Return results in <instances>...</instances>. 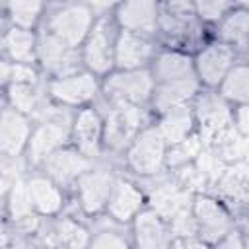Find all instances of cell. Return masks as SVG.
Segmentation results:
<instances>
[{
  "label": "cell",
  "mask_w": 249,
  "mask_h": 249,
  "mask_svg": "<svg viewBox=\"0 0 249 249\" xmlns=\"http://www.w3.org/2000/svg\"><path fill=\"white\" fill-rule=\"evenodd\" d=\"M224 93L230 99L235 101H249V68L247 66H237L230 72V76L224 82Z\"/></svg>",
  "instance_id": "obj_28"
},
{
  "label": "cell",
  "mask_w": 249,
  "mask_h": 249,
  "mask_svg": "<svg viewBox=\"0 0 249 249\" xmlns=\"http://www.w3.org/2000/svg\"><path fill=\"white\" fill-rule=\"evenodd\" d=\"M93 247H126V239L121 237L119 231L103 230V231L93 239Z\"/></svg>",
  "instance_id": "obj_38"
},
{
  "label": "cell",
  "mask_w": 249,
  "mask_h": 249,
  "mask_svg": "<svg viewBox=\"0 0 249 249\" xmlns=\"http://www.w3.org/2000/svg\"><path fill=\"white\" fill-rule=\"evenodd\" d=\"M115 51H117V62L124 68H132L142 64L150 56L152 45L142 37H136L132 33H123L117 41Z\"/></svg>",
  "instance_id": "obj_18"
},
{
  "label": "cell",
  "mask_w": 249,
  "mask_h": 249,
  "mask_svg": "<svg viewBox=\"0 0 249 249\" xmlns=\"http://www.w3.org/2000/svg\"><path fill=\"white\" fill-rule=\"evenodd\" d=\"M35 78H37V74L27 64H16L12 68V80H14V84H33Z\"/></svg>",
  "instance_id": "obj_40"
},
{
  "label": "cell",
  "mask_w": 249,
  "mask_h": 249,
  "mask_svg": "<svg viewBox=\"0 0 249 249\" xmlns=\"http://www.w3.org/2000/svg\"><path fill=\"white\" fill-rule=\"evenodd\" d=\"M86 62L95 72H105L111 66V25L101 19L86 45Z\"/></svg>",
  "instance_id": "obj_10"
},
{
  "label": "cell",
  "mask_w": 249,
  "mask_h": 249,
  "mask_svg": "<svg viewBox=\"0 0 249 249\" xmlns=\"http://www.w3.org/2000/svg\"><path fill=\"white\" fill-rule=\"evenodd\" d=\"M128 160L138 173H156L163 160V134L156 128L144 130L130 148Z\"/></svg>",
  "instance_id": "obj_4"
},
{
  "label": "cell",
  "mask_w": 249,
  "mask_h": 249,
  "mask_svg": "<svg viewBox=\"0 0 249 249\" xmlns=\"http://www.w3.org/2000/svg\"><path fill=\"white\" fill-rule=\"evenodd\" d=\"M237 235H239V233H231V235H230V239H226L222 245H226V247H231V245L239 247V245H243V243H241V239H239Z\"/></svg>",
  "instance_id": "obj_43"
},
{
  "label": "cell",
  "mask_w": 249,
  "mask_h": 249,
  "mask_svg": "<svg viewBox=\"0 0 249 249\" xmlns=\"http://www.w3.org/2000/svg\"><path fill=\"white\" fill-rule=\"evenodd\" d=\"M136 243L140 247H163L167 231L156 212H144L136 218Z\"/></svg>",
  "instance_id": "obj_19"
},
{
  "label": "cell",
  "mask_w": 249,
  "mask_h": 249,
  "mask_svg": "<svg viewBox=\"0 0 249 249\" xmlns=\"http://www.w3.org/2000/svg\"><path fill=\"white\" fill-rule=\"evenodd\" d=\"M53 235L54 243H62L68 247H84L88 243V231L72 220H60Z\"/></svg>",
  "instance_id": "obj_30"
},
{
  "label": "cell",
  "mask_w": 249,
  "mask_h": 249,
  "mask_svg": "<svg viewBox=\"0 0 249 249\" xmlns=\"http://www.w3.org/2000/svg\"><path fill=\"white\" fill-rule=\"evenodd\" d=\"M231 62V51L228 47H210L198 56V72L204 82L218 84Z\"/></svg>",
  "instance_id": "obj_17"
},
{
  "label": "cell",
  "mask_w": 249,
  "mask_h": 249,
  "mask_svg": "<svg viewBox=\"0 0 249 249\" xmlns=\"http://www.w3.org/2000/svg\"><path fill=\"white\" fill-rule=\"evenodd\" d=\"M119 21L128 29L150 31L156 23V0H126L119 10Z\"/></svg>",
  "instance_id": "obj_13"
},
{
  "label": "cell",
  "mask_w": 249,
  "mask_h": 249,
  "mask_svg": "<svg viewBox=\"0 0 249 249\" xmlns=\"http://www.w3.org/2000/svg\"><path fill=\"white\" fill-rule=\"evenodd\" d=\"M230 0H196V8L200 12L202 18L206 19H216L224 14V10L228 8Z\"/></svg>",
  "instance_id": "obj_36"
},
{
  "label": "cell",
  "mask_w": 249,
  "mask_h": 249,
  "mask_svg": "<svg viewBox=\"0 0 249 249\" xmlns=\"http://www.w3.org/2000/svg\"><path fill=\"white\" fill-rule=\"evenodd\" d=\"M29 191H31V198L33 204L43 212V214H53L60 208L62 204V196L58 193V189L41 177H35L29 181Z\"/></svg>",
  "instance_id": "obj_22"
},
{
  "label": "cell",
  "mask_w": 249,
  "mask_h": 249,
  "mask_svg": "<svg viewBox=\"0 0 249 249\" xmlns=\"http://www.w3.org/2000/svg\"><path fill=\"white\" fill-rule=\"evenodd\" d=\"M93 8H97V10H103V8H109L111 4H115L117 0H88Z\"/></svg>",
  "instance_id": "obj_42"
},
{
  "label": "cell",
  "mask_w": 249,
  "mask_h": 249,
  "mask_svg": "<svg viewBox=\"0 0 249 249\" xmlns=\"http://www.w3.org/2000/svg\"><path fill=\"white\" fill-rule=\"evenodd\" d=\"M220 187L231 198H247L249 196V163L237 161L231 169H228L222 175Z\"/></svg>",
  "instance_id": "obj_23"
},
{
  "label": "cell",
  "mask_w": 249,
  "mask_h": 249,
  "mask_svg": "<svg viewBox=\"0 0 249 249\" xmlns=\"http://www.w3.org/2000/svg\"><path fill=\"white\" fill-rule=\"evenodd\" d=\"M51 91L54 97L66 103H82L89 99L95 93V82L88 74H78V76H66L56 82H53Z\"/></svg>",
  "instance_id": "obj_12"
},
{
  "label": "cell",
  "mask_w": 249,
  "mask_h": 249,
  "mask_svg": "<svg viewBox=\"0 0 249 249\" xmlns=\"http://www.w3.org/2000/svg\"><path fill=\"white\" fill-rule=\"evenodd\" d=\"M222 37L230 43L243 45L249 37V14H245V12L231 14L226 19V23L222 25Z\"/></svg>",
  "instance_id": "obj_31"
},
{
  "label": "cell",
  "mask_w": 249,
  "mask_h": 249,
  "mask_svg": "<svg viewBox=\"0 0 249 249\" xmlns=\"http://www.w3.org/2000/svg\"><path fill=\"white\" fill-rule=\"evenodd\" d=\"M19 163L16 161V158L14 160H4V163H2V187L4 189H8L10 185H14L16 181H18V175H19Z\"/></svg>",
  "instance_id": "obj_39"
},
{
  "label": "cell",
  "mask_w": 249,
  "mask_h": 249,
  "mask_svg": "<svg viewBox=\"0 0 249 249\" xmlns=\"http://www.w3.org/2000/svg\"><path fill=\"white\" fill-rule=\"evenodd\" d=\"M107 93L113 99H123L130 103H142L152 91V78L148 72H126L117 74L107 80Z\"/></svg>",
  "instance_id": "obj_5"
},
{
  "label": "cell",
  "mask_w": 249,
  "mask_h": 249,
  "mask_svg": "<svg viewBox=\"0 0 249 249\" xmlns=\"http://www.w3.org/2000/svg\"><path fill=\"white\" fill-rule=\"evenodd\" d=\"M140 204H142V196L132 185L123 183V181L115 183L111 196H109V212L113 218L126 222L128 218H132L136 214Z\"/></svg>",
  "instance_id": "obj_16"
},
{
  "label": "cell",
  "mask_w": 249,
  "mask_h": 249,
  "mask_svg": "<svg viewBox=\"0 0 249 249\" xmlns=\"http://www.w3.org/2000/svg\"><path fill=\"white\" fill-rule=\"evenodd\" d=\"M195 214L200 226V235L208 241H218L220 237L228 235L230 218L220 204L210 198H198L195 202Z\"/></svg>",
  "instance_id": "obj_7"
},
{
  "label": "cell",
  "mask_w": 249,
  "mask_h": 249,
  "mask_svg": "<svg viewBox=\"0 0 249 249\" xmlns=\"http://www.w3.org/2000/svg\"><path fill=\"white\" fill-rule=\"evenodd\" d=\"M196 111H198V119L202 123V130H204V136L208 140H212L216 134L228 130L230 126V111L226 107V103L208 93V95H202L196 103Z\"/></svg>",
  "instance_id": "obj_9"
},
{
  "label": "cell",
  "mask_w": 249,
  "mask_h": 249,
  "mask_svg": "<svg viewBox=\"0 0 249 249\" xmlns=\"http://www.w3.org/2000/svg\"><path fill=\"white\" fill-rule=\"evenodd\" d=\"M113 101H115V107L111 109V113L107 117L105 140L111 148L119 150L136 132V128L140 126L142 115L136 109V105L130 101H123V99H113Z\"/></svg>",
  "instance_id": "obj_2"
},
{
  "label": "cell",
  "mask_w": 249,
  "mask_h": 249,
  "mask_svg": "<svg viewBox=\"0 0 249 249\" xmlns=\"http://www.w3.org/2000/svg\"><path fill=\"white\" fill-rule=\"evenodd\" d=\"M200 154V140L198 138H189L177 142V146L169 154V163L171 165H185L189 160Z\"/></svg>",
  "instance_id": "obj_35"
},
{
  "label": "cell",
  "mask_w": 249,
  "mask_h": 249,
  "mask_svg": "<svg viewBox=\"0 0 249 249\" xmlns=\"http://www.w3.org/2000/svg\"><path fill=\"white\" fill-rule=\"evenodd\" d=\"M39 51H41V60H43L45 68H49L51 72L66 74L76 68L78 58H76L72 47L66 45L64 41H60L58 37H54L53 33L43 35Z\"/></svg>",
  "instance_id": "obj_8"
},
{
  "label": "cell",
  "mask_w": 249,
  "mask_h": 249,
  "mask_svg": "<svg viewBox=\"0 0 249 249\" xmlns=\"http://www.w3.org/2000/svg\"><path fill=\"white\" fill-rule=\"evenodd\" d=\"M80 202L86 212L99 210L111 196L113 191V179L107 171H89L80 177Z\"/></svg>",
  "instance_id": "obj_6"
},
{
  "label": "cell",
  "mask_w": 249,
  "mask_h": 249,
  "mask_svg": "<svg viewBox=\"0 0 249 249\" xmlns=\"http://www.w3.org/2000/svg\"><path fill=\"white\" fill-rule=\"evenodd\" d=\"M237 124H239L241 132L245 136H249V107L239 109V113H237Z\"/></svg>",
  "instance_id": "obj_41"
},
{
  "label": "cell",
  "mask_w": 249,
  "mask_h": 249,
  "mask_svg": "<svg viewBox=\"0 0 249 249\" xmlns=\"http://www.w3.org/2000/svg\"><path fill=\"white\" fill-rule=\"evenodd\" d=\"M196 167L206 177V181H216L218 177L224 175V160L220 158L218 152H200Z\"/></svg>",
  "instance_id": "obj_34"
},
{
  "label": "cell",
  "mask_w": 249,
  "mask_h": 249,
  "mask_svg": "<svg viewBox=\"0 0 249 249\" xmlns=\"http://www.w3.org/2000/svg\"><path fill=\"white\" fill-rule=\"evenodd\" d=\"M191 128V113L189 109L181 107V105H175L171 107L165 117L161 119V128L160 132L163 134V138L171 144H177L181 140H185L187 132Z\"/></svg>",
  "instance_id": "obj_21"
},
{
  "label": "cell",
  "mask_w": 249,
  "mask_h": 249,
  "mask_svg": "<svg viewBox=\"0 0 249 249\" xmlns=\"http://www.w3.org/2000/svg\"><path fill=\"white\" fill-rule=\"evenodd\" d=\"M39 119L43 124L35 130L29 144V156L33 161L49 158L66 140L68 134V113L56 107H43L39 111Z\"/></svg>",
  "instance_id": "obj_1"
},
{
  "label": "cell",
  "mask_w": 249,
  "mask_h": 249,
  "mask_svg": "<svg viewBox=\"0 0 249 249\" xmlns=\"http://www.w3.org/2000/svg\"><path fill=\"white\" fill-rule=\"evenodd\" d=\"M171 220H173V231H175L177 235H181V237H191V235L195 233V220L189 216L187 210L179 212V214L173 216Z\"/></svg>",
  "instance_id": "obj_37"
},
{
  "label": "cell",
  "mask_w": 249,
  "mask_h": 249,
  "mask_svg": "<svg viewBox=\"0 0 249 249\" xmlns=\"http://www.w3.org/2000/svg\"><path fill=\"white\" fill-rule=\"evenodd\" d=\"M8 8H10L12 19L18 25L29 27L35 23L41 12V0H8Z\"/></svg>",
  "instance_id": "obj_32"
},
{
  "label": "cell",
  "mask_w": 249,
  "mask_h": 249,
  "mask_svg": "<svg viewBox=\"0 0 249 249\" xmlns=\"http://www.w3.org/2000/svg\"><path fill=\"white\" fill-rule=\"evenodd\" d=\"M10 99L18 111H37V93L31 89L29 84H14L10 88Z\"/></svg>",
  "instance_id": "obj_33"
},
{
  "label": "cell",
  "mask_w": 249,
  "mask_h": 249,
  "mask_svg": "<svg viewBox=\"0 0 249 249\" xmlns=\"http://www.w3.org/2000/svg\"><path fill=\"white\" fill-rule=\"evenodd\" d=\"M152 204H154V208H156V212L160 216L173 218L179 212L187 210V206H189V193L181 191L175 185L163 183V185H160V187H156L152 191Z\"/></svg>",
  "instance_id": "obj_15"
},
{
  "label": "cell",
  "mask_w": 249,
  "mask_h": 249,
  "mask_svg": "<svg viewBox=\"0 0 249 249\" xmlns=\"http://www.w3.org/2000/svg\"><path fill=\"white\" fill-rule=\"evenodd\" d=\"M4 49L14 60L29 62L33 58V37L21 29H10L4 37Z\"/></svg>",
  "instance_id": "obj_27"
},
{
  "label": "cell",
  "mask_w": 249,
  "mask_h": 249,
  "mask_svg": "<svg viewBox=\"0 0 249 249\" xmlns=\"http://www.w3.org/2000/svg\"><path fill=\"white\" fill-rule=\"evenodd\" d=\"M91 14L86 6H68L60 12H56L51 19V33L64 41L66 45H78L86 31L89 29Z\"/></svg>",
  "instance_id": "obj_3"
},
{
  "label": "cell",
  "mask_w": 249,
  "mask_h": 249,
  "mask_svg": "<svg viewBox=\"0 0 249 249\" xmlns=\"http://www.w3.org/2000/svg\"><path fill=\"white\" fill-rule=\"evenodd\" d=\"M193 8L189 0H167L165 16L161 19L167 33H185L191 25Z\"/></svg>",
  "instance_id": "obj_25"
},
{
  "label": "cell",
  "mask_w": 249,
  "mask_h": 249,
  "mask_svg": "<svg viewBox=\"0 0 249 249\" xmlns=\"http://www.w3.org/2000/svg\"><path fill=\"white\" fill-rule=\"evenodd\" d=\"M76 138L80 142V148L86 154H93L97 150V138H99V119L91 109H86L76 119Z\"/></svg>",
  "instance_id": "obj_24"
},
{
  "label": "cell",
  "mask_w": 249,
  "mask_h": 249,
  "mask_svg": "<svg viewBox=\"0 0 249 249\" xmlns=\"http://www.w3.org/2000/svg\"><path fill=\"white\" fill-rule=\"evenodd\" d=\"M29 134L27 121L12 109H6L0 124V148L6 156H18Z\"/></svg>",
  "instance_id": "obj_11"
},
{
  "label": "cell",
  "mask_w": 249,
  "mask_h": 249,
  "mask_svg": "<svg viewBox=\"0 0 249 249\" xmlns=\"http://www.w3.org/2000/svg\"><path fill=\"white\" fill-rule=\"evenodd\" d=\"M195 89H196V82L193 80V76L163 82V88L156 95V105L160 109H171L175 105H181L185 99H189L195 93Z\"/></svg>",
  "instance_id": "obj_20"
},
{
  "label": "cell",
  "mask_w": 249,
  "mask_h": 249,
  "mask_svg": "<svg viewBox=\"0 0 249 249\" xmlns=\"http://www.w3.org/2000/svg\"><path fill=\"white\" fill-rule=\"evenodd\" d=\"M45 167L49 175L54 177L58 183H68L74 177L82 175L89 167V161L84 156L74 154V152H56L47 158Z\"/></svg>",
  "instance_id": "obj_14"
},
{
  "label": "cell",
  "mask_w": 249,
  "mask_h": 249,
  "mask_svg": "<svg viewBox=\"0 0 249 249\" xmlns=\"http://www.w3.org/2000/svg\"><path fill=\"white\" fill-rule=\"evenodd\" d=\"M10 214L16 218V220H23V218H29V212H31V204H33V198H31V191H29V183L25 185L23 181H16L12 185V193H10Z\"/></svg>",
  "instance_id": "obj_29"
},
{
  "label": "cell",
  "mask_w": 249,
  "mask_h": 249,
  "mask_svg": "<svg viewBox=\"0 0 249 249\" xmlns=\"http://www.w3.org/2000/svg\"><path fill=\"white\" fill-rule=\"evenodd\" d=\"M156 74L161 82L189 78V76H193L191 74V60L183 54H177V53H165L158 58Z\"/></svg>",
  "instance_id": "obj_26"
},
{
  "label": "cell",
  "mask_w": 249,
  "mask_h": 249,
  "mask_svg": "<svg viewBox=\"0 0 249 249\" xmlns=\"http://www.w3.org/2000/svg\"><path fill=\"white\" fill-rule=\"evenodd\" d=\"M239 2H241V4H247V6H249V0H239Z\"/></svg>",
  "instance_id": "obj_44"
}]
</instances>
